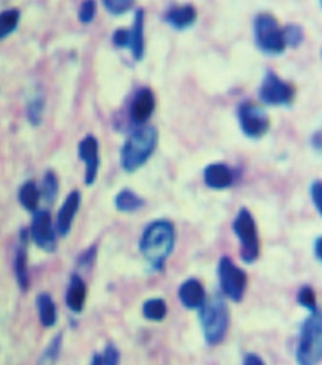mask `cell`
I'll return each instance as SVG.
<instances>
[{"label":"cell","instance_id":"obj_36","mask_svg":"<svg viewBox=\"0 0 322 365\" xmlns=\"http://www.w3.org/2000/svg\"><path fill=\"white\" fill-rule=\"evenodd\" d=\"M243 365H266V362L262 361V358H259L257 354L248 352V354L244 357Z\"/></svg>","mask_w":322,"mask_h":365},{"label":"cell","instance_id":"obj_16","mask_svg":"<svg viewBox=\"0 0 322 365\" xmlns=\"http://www.w3.org/2000/svg\"><path fill=\"white\" fill-rule=\"evenodd\" d=\"M87 297V287L84 279L79 274H73L66 293V304L70 311L79 314L83 311Z\"/></svg>","mask_w":322,"mask_h":365},{"label":"cell","instance_id":"obj_3","mask_svg":"<svg viewBox=\"0 0 322 365\" xmlns=\"http://www.w3.org/2000/svg\"><path fill=\"white\" fill-rule=\"evenodd\" d=\"M198 310L204 340L209 346L220 344L224 340L230 324L227 304L220 297H214L209 301H204Z\"/></svg>","mask_w":322,"mask_h":365},{"label":"cell","instance_id":"obj_29","mask_svg":"<svg viewBox=\"0 0 322 365\" xmlns=\"http://www.w3.org/2000/svg\"><path fill=\"white\" fill-rule=\"evenodd\" d=\"M297 301L301 307L307 308L309 313L316 311L318 307H316V295L315 291L312 290V287L309 286H304L300 289L298 294H297Z\"/></svg>","mask_w":322,"mask_h":365},{"label":"cell","instance_id":"obj_12","mask_svg":"<svg viewBox=\"0 0 322 365\" xmlns=\"http://www.w3.org/2000/svg\"><path fill=\"white\" fill-rule=\"evenodd\" d=\"M156 108V96L150 89H140L130 104V119L137 126H144Z\"/></svg>","mask_w":322,"mask_h":365},{"label":"cell","instance_id":"obj_10","mask_svg":"<svg viewBox=\"0 0 322 365\" xmlns=\"http://www.w3.org/2000/svg\"><path fill=\"white\" fill-rule=\"evenodd\" d=\"M31 237L35 241V244L47 251L51 252L56 248V234L53 229V221L49 211H35L33 220H32V227H31Z\"/></svg>","mask_w":322,"mask_h":365},{"label":"cell","instance_id":"obj_13","mask_svg":"<svg viewBox=\"0 0 322 365\" xmlns=\"http://www.w3.org/2000/svg\"><path fill=\"white\" fill-rule=\"evenodd\" d=\"M80 202H81V195L77 190L72 191L63 206L61 207V210H58V214H57V232L61 236H67L70 229H72V224H73V220L79 211V207H80Z\"/></svg>","mask_w":322,"mask_h":365},{"label":"cell","instance_id":"obj_30","mask_svg":"<svg viewBox=\"0 0 322 365\" xmlns=\"http://www.w3.org/2000/svg\"><path fill=\"white\" fill-rule=\"evenodd\" d=\"M97 12V3L96 0H84L79 10V20L81 23H90L93 22Z\"/></svg>","mask_w":322,"mask_h":365},{"label":"cell","instance_id":"obj_19","mask_svg":"<svg viewBox=\"0 0 322 365\" xmlns=\"http://www.w3.org/2000/svg\"><path fill=\"white\" fill-rule=\"evenodd\" d=\"M15 271L19 287L26 291L31 284V277H29V268H27V234L26 232H22L20 237V245L16 252L15 259Z\"/></svg>","mask_w":322,"mask_h":365},{"label":"cell","instance_id":"obj_37","mask_svg":"<svg viewBox=\"0 0 322 365\" xmlns=\"http://www.w3.org/2000/svg\"><path fill=\"white\" fill-rule=\"evenodd\" d=\"M314 251H315V259H316L318 261H322V238H321V237L316 238Z\"/></svg>","mask_w":322,"mask_h":365},{"label":"cell","instance_id":"obj_31","mask_svg":"<svg viewBox=\"0 0 322 365\" xmlns=\"http://www.w3.org/2000/svg\"><path fill=\"white\" fill-rule=\"evenodd\" d=\"M103 365H119L120 364V351L113 343H108L104 347L103 354H100Z\"/></svg>","mask_w":322,"mask_h":365},{"label":"cell","instance_id":"obj_20","mask_svg":"<svg viewBox=\"0 0 322 365\" xmlns=\"http://www.w3.org/2000/svg\"><path fill=\"white\" fill-rule=\"evenodd\" d=\"M38 305V313H39V320L43 327H53L57 321V310L56 305L51 300V297L46 293L39 294L36 300Z\"/></svg>","mask_w":322,"mask_h":365},{"label":"cell","instance_id":"obj_34","mask_svg":"<svg viewBox=\"0 0 322 365\" xmlns=\"http://www.w3.org/2000/svg\"><path fill=\"white\" fill-rule=\"evenodd\" d=\"M113 43L115 47L120 49H127L130 47V32L127 29H117L113 33Z\"/></svg>","mask_w":322,"mask_h":365},{"label":"cell","instance_id":"obj_11","mask_svg":"<svg viewBox=\"0 0 322 365\" xmlns=\"http://www.w3.org/2000/svg\"><path fill=\"white\" fill-rule=\"evenodd\" d=\"M79 157L86 164L84 183L86 186H92L99 173L100 157H99V142L95 136H86L79 145Z\"/></svg>","mask_w":322,"mask_h":365},{"label":"cell","instance_id":"obj_38","mask_svg":"<svg viewBox=\"0 0 322 365\" xmlns=\"http://www.w3.org/2000/svg\"><path fill=\"white\" fill-rule=\"evenodd\" d=\"M90 365H103V364H102V359H100V354H95V355H93Z\"/></svg>","mask_w":322,"mask_h":365},{"label":"cell","instance_id":"obj_21","mask_svg":"<svg viewBox=\"0 0 322 365\" xmlns=\"http://www.w3.org/2000/svg\"><path fill=\"white\" fill-rule=\"evenodd\" d=\"M114 206L122 213H134L144 206V200L134 191L124 188L115 195Z\"/></svg>","mask_w":322,"mask_h":365},{"label":"cell","instance_id":"obj_14","mask_svg":"<svg viewBox=\"0 0 322 365\" xmlns=\"http://www.w3.org/2000/svg\"><path fill=\"white\" fill-rule=\"evenodd\" d=\"M204 183L213 190H225L232 186L234 175L224 163H213L204 168Z\"/></svg>","mask_w":322,"mask_h":365},{"label":"cell","instance_id":"obj_9","mask_svg":"<svg viewBox=\"0 0 322 365\" xmlns=\"http://www.w3.org/2000/svg\"><path fill=\"white\" fill-rule=\"evenodd\" d=\"M239 123L248 138L266 136L271 124L267 111L252 102H244L239 106Z\"/></svg>","mask_w":322,"mask_h":365},{"label":"cell","instance_id":"obj_4","mask_svg":"<svg viewBox=\"0 0 322 365\" xmlns=\"http://www.w3.org/2000/svg\"><path fill=\"white\" fill-rule=\"evenodd\" d=\"M322 358V323L319 311H312L301 325L296 359L298 365H318Z\"/></svg>","mask_w":322,"mask_h":365},{"label":"cell","instance_id":"obj_26","mask_svg":"<svg viewBox=\"0 0 322 365\" xmlns=\"http://www.w3.org/2000/svg\"><path fill=\"white\" fill-rule=\"evenodd\" d=\"M39 191H40V199H43L47 204H50L54 200L57 194V179L53 172L46 173L42 183V190Z\"/></svg>","mask_w":322,"mask_h":365},{"label":"cell","instance_id":"obj_25","mask_svg":"<svg viewBox=\"0 0 322 365\" xmlns=\"http://www.w3.org/2000/svg\"><path fill=\"white\" fill-rule=\"evenodd\" d=\"M61 347H62V334H57L50 341L45 352L40 355L38 365H54L58 358V352H61Z\"/></svg>","mask_w":322,"mask_h":365},{"label":"cell","instance_id":"obj_17","mask_svg":"<svg viewBox=\"0 0 322 365\" xmlns=\"http://www.w3.org/2000/svg\"><path fill=\"white\" fill-rule=\"evenodd\" d=\"M197 20V10L191 5L175 6L166 15V22L175 31H186Z\"/></svg>","mask_w":322,"mask_h":365},{"label":"cell","instance_id":"obj_18","mask_svg":"<svg viewBox=\"0 0 322 365\" xmlns=\"http://www.w3.org/2000/svg\"><path fill=\"white\" fill-rule=\"evenodd\" d=\"M144 10L143 9H138L136 13H134V19H133V26L131 29L129 31L130 32V50H131V54L133 58L140 62L143 60L144 58V50H145V46H144Z\"/></svg>","mask_w":322,"mask_h":365},{"label":"cell","instance_id":"obj_28","mask_svg":"<svg viewBox=\"0 0 322 365\" xmlns=\"http://www.w3.org/2000/svg\"><path fill=\"white\" fill-rule=\"evenodd\" d=\"M102 2L110 15L122 16L134 6L136 0H102Z\"/></svg>","mask_w":322,"mask_h":365},{"label":"cell","instance_id":"obj_1","mask_svg":"<svg viewBox=\"0 0 322 365\" xmlns=\"http://www.w3.org/2000/svg\"><path fill=\"white\" fill-rule=\"evenodd\" d=\"M175 244V229L168 220L150 222L141 234L140 252L152 270L161 271Z\"/></svg>","mask_w":322,"mask_h":365},{"label":"cell","instance_id":"obj_5","mask_svg":"<svg viewBox=\"0 0 322 365\" xmlns=\"http://www.w3.org/2000/svg\"><path fill=\"white\" fill-rule=\"evenodd\" d=\"M232 232L240 241V257L245 264H252L259 257V237L255 220L248 209H240L232 221Z\"/></svg>","mask_w":322,"mask_h":365},{"label":"cell","instance_id":"obj_7","mask_svg":"<svg viewBox=\"0 0 322 365\" xmlns=\"http://www.w3.org/2000/svg\"><path fill=\"white\" fill-rule=\"evenodd\" d=\"M217 273L223 294L234 302L243 301L248 286V277L245 271L241 270L230 257L224 256L218 261Z\"/></svg>","mask_w":322,"mask_h":365},{"label":"cell","instance_id":"obj_23","mask_svg":"<svg viewBox=\"0 0 322 365\" xmlns=\"http://www.w3.org/2000/svg\"><path fill=\"white\" fill-rule=\"evenodd\" d=\"M143 316L149 321H163L167 316V304L163 298H150L143 304Z\"/></svg>","mask_w":322,"mask_h":365},{"label":"cell","instance_id":"obj_22","mask_svg":"<svg viewBox=\"0 0 322 365\" xmlns=\"http://www.w3.org/2000/svg\"><path fill=\"white\" fill-rule=\"evenodd\" d=\"M19 202L29 211H36L40 203V191L33 181H26L19 190Z\"/></svg>","mask_w":322,"mask_h":365},{"label":"cell","instance_id":"obj_32","mask_svg":"<svg viewBox=\"0 0 322 365\" xmlns=\"http://www.w3.org/2000/svg\"><path fill=\"white\" fill-rule=\"evenodd\" d=\"M96 256H97V247L96 245L87 248L83 254L79 257V267L84 268V270H89L95 264Z\"/></svg>","mask_w":322,"mask_h":365},{"label":"cell","instance_id":"obj_8","mask_svg":"<svg viewBox=\"0 0 322 365\" xmlns=\"http://www.w3.org/2000/svg\"><path fill=\"white\" fill-rule=\"evenodd\" d=\"M259 99L267 106H291L296 99V88L280 79L274 72H268L261 81Z\"/></svg>","mask_w":322,"mask_h":365},{"label":"cell","instance_id":"obj_24","mask_svg":"<svg viewBox=\"0 0 322 365\" xmlns=\"http://www.w3.org/2000/svg\"><path fill=\"white\" fill-rule=\"evenodd\" d=\"M20 13L16 9H9L0 13V39L13 33L19 24Z\"/></svg>","mask_w":322,"mask_h":365},{"label":"cell","instance_id":"obj_6","mask_svg":"<svg viewBox=\"0 0 322 365\" xmlns=\"http://www.w3.org/2000/svg\"><path fill=\"white\" fill-rule=\"evenodd\" d=\"M254 38L257 47L266 54H281L285 50L282 27L271 13H259L254 20Z\"/></svg>","mask_w":322,"mask_h":365},{"label":"cell","instance_id":"obj_35","mask_svg":"<svg viewBox=\"0 0 322 365\" xmlns=\"http://www.w3.org/2000/svg\"><path fill=\"white\" fill-rule=\"evenodd\" d=\"M311 199L318 214H322V186L319 180L314 181L311 186Z\"/></svg>","mask_w":322,"mask_h":365},{"label":"cell","instance_id":"obj_15","mask_svg":"<svg viewBox=\"0 0 322 365\" xmlns=\"http://www.w3.org/2000/svg\"><path fill=\"white\" fill-rule=\"evenodd\" d=\"M179 298L188 310H198L206 301V291L197 278H188L179 289Z\"/></svg>","mask_w":322,"mask_h":365},{"label":"cell","instance_id":"obj_27","mask_svg":"<svg viewBox=\"0 0 322 365\" xmlns=\"http://www.w3.org/2000/svg\"><path fill=\"white\" fill-rule=\"evenodd\" d=\"M285 46L298 47L304 42V32L297 24H288L282 29Z\"/></svg>","mask_w":322,"mask_h":365},{"label":"cell","instance_id":"obj_33","mask_svg":"<svg viewBox=\"0 0 322 365\" xmlns=\"http://www.w3.org/2000/svg\"><path fill=\"white\" fill-rule=\"evenodd\" d=\"M42 113H43V102L42 99L38 97L29 104V119H31V123L38 124L42 119Z\"/></svg>","mask_w":322,"mask_h":365},{"label":"cell","instance_id":"obj_2","mask_svg":"<svg viewBox=\"0 0 322 365\" xmlns=\"http://www.w3.org/2000/svg\"><path fill=\"white\" fill-rule=\"evenodd\" d=\"M159 133L153 126H140L124 142L120 154V164L127 173L137 172L152 157L157 147Z\"/></svg>","mask_w":322,"mask_h":365}]
</instances>
